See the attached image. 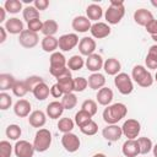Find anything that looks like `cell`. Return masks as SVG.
<instances>
[{"mask_svg":"<svg viewBox=\"0 0 157 157\" xmlns=\"http://www.w3.org/2000/svg\"><path fill=\"white\" fill-rule=\"evenodd\" d=\"M81 109L86 110L87 113H90L93 117V115H96V113L98 110V105H97V102L96 101H93V99H86L81 104Z\"/></svg>","mask_w":157,"mask_h":157,"instance_id":"cell-42","label":"cell"},{"mask_svg":"<svg viewBox=\"0 0 157 157\" xmlns=\"http://www.w3.org/2000/svg\"><path fill=\"white\" fill-rule=\"evenodd\" d=\"M11 105H12V97L6 92H1L0 93V109L7 110Z\"/></svg>","mask_w":157,"mask_h":157,"instance_id":"cell-46","label":"cell"},{"mask_svg":"<svg viewBox=\"0 0 157 157\" xmlns=\"http://www.w3.org/2000/svg\"><path fill=\"white\" fill-rule=\"evenodd\" d=\"M42 28H43V22L39 18H36V20L27 22V29H29L31 32L38 33V32H42Z\"/></svg>","mask_w":157,"mask_h":157,"instance_id":"cell-47","label":"cell"},{"mask_svg":"<svg viewBox=\"0 0 157 157\" xmlns=\"http://www.w3.org/2000/svg\"><path fill=\"white\" fill-rule=\"evenodd\" d=\"M47 123V113L42 110H33L28 117V124L32 128L42 129Z\"/></svg>","mask_w":157,"mask_h":157,"instance_id":"cell-18","label":"cell"},{"mask_svg":"<svg viewBox=\"0 0 157 157\" xmlns=\"http://www.w3.org/2000/svg\"><path fill=\"white\" fill-rule=\"evenodd\" d=\"M152 152H153V156H155V157H157V144H156V145H153Z\"/></svg>","mask_w":157,"mask_h":157,"instance_id":"cell-55","label":"cell"},{"mask_svg":"<svg viewBox=\"0 0 157 157\" xmlns=\"http://www.w3.org/2000/svg\"><path fill=\"white\" fill-rule=\"evenodd\" d=\"M131 78L132 81H135L140 87L147 88L150 86H152L155 78L152 76V74L144 66V65H135L132 67L131 71Z\"/></svg>","mask_w":157,"mask_h":157,"instance_id":"cell-3","label":"cell"},{"mask_svg":"<svg viewBox=\"0 0 157 157\" xmlns=\"http://www.w3.org/2000/svg\"><path fill=\"white\" fill-rule=\"evenodd\" d=\"M22 17H23V20H25V21L29 22V21H32V20L39 18V11H38L33 5H28V6L23 7Z\"/></svg>","mask_w":157,"mask_h":157,"instance_id":"cell-37","label":"cell"},{"mask_svg":"<svg viewBox=\"0 0 157 157\" xmlns=\"http://www.w3.org/2000/svg\"><path fill=\"white\" fill-rule=\"evenodd\" d=\"M153 20V15L150 10L147 9H137L134 12V21L139 25V26H144L146 27L147 23H150Z\"/></svg>","mask_w":157,"mask_h":157,"instance_id":"cell-22","label":"cell"},{"mask_svg":"<svg viewBox=\"0 0 157 157\" xmlns=\"http://www.w3.org/2000/svg\"><path fill=\"white\" fill-rule=\"evenodd\" d=\"M83 66H85V59L82 58V55L76 54V55H72L71 58H69V60H67V67L71 71L81 70Z\"/></svg>","mask_w":157,"mask_h":157,"instance_id":"cell-31","label":"cell"},{"mask_svg":"<svg viewBox=\"0 0 157 157\" xmlns=\"http://www.w3.org/2000/svg\"><path fill=\"white\" fill-rule=\"evenodd\" d=\"M66 66H67V60H66V58L64 56L63 53L55 52V53L50 54V58H49V71L50 70H59V69H63V67H66Z\"/></svg>","mask_w":157,"mask_h":157,"instance_id":"cell-19","label":"cell"},{"mask_svg":"<svg viewBox=\"0 0 157 157\" xmlns=\"http://www.w3.org/2000/svg\"><path fill=\"white\" fill-rule=\"evenodd\" d=\"M88 87L91 90H94V91H98L101 88L104 87L105 85V76L101 72H93L88 76Z\"/></svg>","mask_w":157,"mask_h":157,"instance_id":"cell-24","label":"cell"},{"mask_svg":"<svg viewBox=\"0 0 157 157\" xmlns=\"http://www.w3.org/2000/svg\"><path fill=\"white\" fill-rule=\"evenodd\" d=\"M74 126H75V121H74L71 118H69V117L60 118L59 121H58V129H59V131H61L63 134L72 132Z\"/></svg>","mask_w":157,"mask_h":157,"instance_id":"cell-32","label":"cell"},{"mask_svg":"<svg viewBox=\"0 0 157 157\" xmlns=\"http://www.w3.org/2000/svg\"><path fill=\"white\" fill-rule=\"evenodd\" d=\"M6 136L12 140V141H18V139L21 137V134H22V130L21 128L17 125V124H10L7 128H6Z\"/></svg>","mask_w":157,"mask_h":157,"instance_id":"cell-38","label":"cell"},{"mask_svg":"<svg viewBox=\"0 0 157 157\" xmlns=\"http://www.w3.org/2000/svg\"><path fill=\"white\" fill-rule=\"evenodd\" d=\"M114 85L118 91L124 96H128L134 91L132 78L126 72H119L117 76H114Z\"/></svg>","mask_w":157,"mask_h":157,"instance_id":"cell-5","label":"cell"},{"mask_svg":"<svg viewBox=\"0 0 157 157\" xmlns=\"http://www.w3.org/2000/svg\"><path fill=\"white\" fill-rule=\"evenodd\" d=\"M121 130H123V135L125 137H128V140L137 139L139 134L141 131V124L139 120L130 118L124 121V124L121 125Z\"/></svg>","mask_w":157,"mask_h":157,"instance_id":"cell-6","label":"cell"},{"mask_svg":"<svg viewBox=\"0 0 157 157\" xmlns=\"http://www.w3.org/2000/svg\"><path fill=\"white\" fill-rule=\"evenodd\" d=\"M36 150L33 144L27 140H18L13 146V153L16 157H33Z\"/></svg>","mask_w":157,"mask_h":157,"instance_id":"cell-8","label":"cell"},{"mask_svg":"<svg viewBox=\"0 0 157 157\" xmlns=\"http://www.w3.org/2000/svg\"><path fill=\"white\" fill-rule=\"evenodd\" d=\"M103 70H104L105 74H108L110 76H117L121 70V64L115 58H108V59L104 60Z\"/></svg>","mask_w":157,"mask_h":157,"instance_id":"cell-23","label":"cell"},{"mask_svg":"<svg viewBox=\"0 0 157 157\" xmlns=\"http://www.w3.org/2000/svg\"><path fill=\"white\" fill-rule=\"evenodd\" d=\"M92 157H107L104 153H101V152H98V153H94Z\"/></svg>","mask_w":157,"mask_h":157,"instance_id":"cell-56","label":"cell"},{"mask_svg":"<svg viewBox=\"0 0 157 157\" xmlns=\"http://www.w3.org/2000/svg\"><path fill=\"white\" fill-rule=\"evenodd\" d=\"M145 64L147 66V69L150 70H156L157 69V58L151 55V54H147L146 58H145Z\"/></svg>","mask_w":157,"mask_h":157,"instance_id":"cell-48","label":"cell"},{"mask_svg":"<svg viewBox=\"0 0 157 157\" xmlns=\"http://www.w3.org/2000/svg\"><path fill=\"white\" fill-rule=\"evenodd\" d=\"M91 21L86 17V16H76L72 22H71V27L75 32L77 33H86L91 29Z\"/></svg>","mask_w":157,"mask_h":157,"instance_id":"cell-15","label":"cell"},{"mask_svg":"<svg viewBox=\"0 0 157 157\" xmlns=\"http://www.w3.org/2000/svg\"><path fill=\"white\" fill-rule=\"evenodd\" d=\"M18 43L26 48V49H31V48H34L38 43H39V37H38V33H34V32H31L29 29H25L20 37H18Z\"/></svg>","mask_w":157,"mask_h":157,"instance_id":"cell-10","label":"cell"},{"mask_svg":"<svg viewBox=\"0 0 157 157\" xmlns=\"http://www.w3.org/2000/svg\"><path fill=\"white\" fill-rule=\"evenodd\" d=\"M50 96H53L54 98H61L64 96V93H63V91H61V88L59 87L58 83H54L50 87Z\"/></svg>","mask_w":157,"mask_h":157,"instance_id":"cell-49","label":"cell"},{"mask_svg":"<svg viewBox=\"0 0 157 157\" xmlns=\"http://www.w3.org/2000/svg\"><path fill=\"white\" fill-rule=\"evenodd\" d=\"M121 152L124 157H137L140 155V146L137 140H126L121 146Z\"/></svg>","mask_w":157,"mask_h":157,"instance_id":"cell-16","label":"cell"},{"mask_svg":"<svg viewBox=\"0 0 157 157\" xmlns=\"http://www.w3.org/2000/svg\"><path fill=\"white\" fill-rule=\"evenodd\" d=\"M102 16H103V9L98 4H90L86 7V17L90 21L98 22V20H101Z\"/></svg>","mask_w":157,"mask_h":157,"instance_id":"cell-27","label":"cell"},{"mask_svg":"<svg viewBox=\"0 0 157 157\" xmlns=\"http://www.w3.org/2000/svg\"><path fill=\"white\" fill-rule=\"evenodd\" d=\"M91 120H93V119H92V115H91L90 113H87L86 110H83V109H80V110L75 114V119H74L75 124H76L78 128H81V126L88 124Z\"/></svg>","mask_w":157,"mask_h":157,"instance_id":"cell-33","label":"cell"},{"mask_svg":"<svg viewBox=\"0 0 157 157\" xmlns=\"http://www.w3.org/2000/svg\"><path fill=\"white\" fill-rule=\"evenodd\" d=\"M155 81L157 82V72H156V75H155Z\"/></svg>","mask_w":157,"mask_h":157,"instance_id":"cell-59","label":"cell"},{"mask_svg":"<svg viewBox=\"0 0 157 157\" xmlns=\"http://www.w3.org/2000/svg\"><path fill=\"white\" fill-rule=\"evenodd\" d=\"M146 32L147 33H150L151 36H155V34H157V20H152L150 23H147L146 25Z\"/></svg>","mask_w":157,"mask_h":157,"instance_id":"cell-50","label":"cell"},{"mask_svg":"<svg viewBox=\"0 0 157 157\" xmlns=\"http://www.w3.org/2000/svg\"><path fill=\"white\" fill-rule=\"evenodd\" d=\"M56 83L59 85V87L61 88L64 94L74 92V78L72 77H66L63 80H59V81H56Z\"/></svg>","mask_w":157,"mask_h":157,"instance_id":"cell-40","label":"cell"},{"mask_svg":"<svg viewBox=\"0 0 157 157\" xmlns=\"http://www.w3.org/2000/svg\"><path fill=\"white\" fill-rule=\"evenodd\" d=\"M6 10H5V7L2 6V7H0V23H2V22H6L7 20H6Z\"/></svg>","mask_w":157,"mask_h":157,"instance_id":"cell-53","label":"cell"},{"mask_svg":"<svg viewBox=\"0 0 157 157\" xmlns=\"http://www.w3.org/2000/svg\"><path fill=\"white\" fill-rule=\"evenodd\" d=\"M13 113H15L18 118L29 117V114L32 113V112H31V103H29L27 99H25V98L18 99V101L13 104Z\"/></svg>","mask_w":157,"mask_h":157,"instance_id":"cell-21","label":"cell"},{"mask_svg":"<svg viewBox=\"0 0 157 157\" xmlns=\"http://www.w3.org/2000/svg\"><path fill=\"white\" fill-rule=\"evenodd\" d=\"M96 47H97V43H96V40L92 37H83V38L80 39L78 52H80L81 55L90 56V55L94 54Z\"/></svg>","mask_w":157,"mask_h":157,"instance_id":"cell-13","label":"cell"},{"mask_svg":"<svg viewBox=\"0 0 157 157\" xmlns=\"http://www.w3.org/2000/svg\"><path fill=\"white\" fill-rule=\"evenodd\" d=\"M151 38H152V39H153V40L157 43V34H155V36H151Z\"/></svg>","mask_w":157,"mask_h":157,"instance_id":"cell-58","label":"cell"},{"mask_svg":"<svg viewBox=\"0 0 157 157\" xmlns=\"http://www.w3.org/2000/svg\"><path fill=\"white\" fill-rule=\"evenodd\" d=\"M128 114V108L124 103H113L110 105H108L107 108H104L103 110V120L110 125V124H118L123 118H125Z\"/></svg>","mask_w":157,"mask_h":157,"instance_id":"cell-1","label":"cell"},{"mask_svg":"<svg viewBox=\"0 0 157 157\" xmlns=\"http://www.w3.org/2000/svg\"><path fill=\"white\" fill-rule=\"evenodd\" d=\"M113 98H114V93H113L112 88H109V87H103L97 91L96 99H97V103L101 105H104V107L110 105Z\"/></svg>","mask_w":157,"mask_h":157,"instance_id":"cell-20","label":"cell"},{"mask_svg":"<svg viewBox=\"0 0 157 157\" xmlns=\"http://www.w3.org/2000/svg\"><path fill=\"white\" fill-rule=\"evenodd\" d=\"M102 136L107 140V141H110V142H117L121 139L123 136V130H121V126L117 125V124H110V125H107L105 128H103L102 130Z\"/></svg>","mask_w":157,"mask_h":157,"instance_id":"cell-11","label":"cell"},{"mask_svg":"<svg viewBox=\"0 0 157 157\" xmlns=\"http://www.w3.org/2000/svg\"><path fill=\"white\" fill-rule=\"evenodd\" d=\"M136 140H137L139 146H140V155H147L152 151L153 144H152V140L150 137L142 136V137H137Z\"/></svg>","mask_w":157,"mask_h":157,"instance_id":"cell-35","label":"cell"},{"mask_svg":"<svg viewBox=\"0 0 157 157\" xmlns=\"http://www.w3.org/2000/svg\"><path fill=\"white\" fill-rule=\"evenodd\" d=\"M80 131H81L83 135L93 136V135H96L97 131H98V124H97L94 120H91L88 124L81 126V128H80Z\"/></svg>","mask_w":157,"mask_h":157,"instance_id":"cell-41","label":"cell"},{"mask_svg":"<svg viewBox=\"0 0 157 157\" xmlns=\"http://www.w3.org/2000/svg\"><path fill=\"white\" fill-rule=\"evenodd\" d=\"M25 82H26V86H27L28 91H29V92H33V90L36 88V86H38L39 83L44 82V80H43L40 76L33 75V76H28V77L25 80Z\"/></svg>","mask_w":157,"mask_h":157,"instance_id":"cell-43","label":"cell"},{"mask_svg":"<svg viewBox=\"0 0 157 157\" xmlns=\"http://www.w3.org/2000/svg\"><path fill=\"white\" fill-rule=\"evenodd\" d=\"M151 5L157 9V0H151Z\"/></svg>","mask_w":157,"mask_h":157,"instance_id":"cell-57","label":"cell"},{"mask_svg":"<svg viewBox=\"0 0 157 157\" xmlns=\"http://www.w3.org/2000/svg\"><path fill=\"white\" fill-rule=\"evenodd\" d=\"M16 83L15 77L11 74H0V90L1 92H5L7 90H12L13 85Z\"/></svg>","mask_w":157,"mask_h":157,"instance_id":"cell-29","label":"cell"},{"mask_svg":"<svg viewBox=\"0 0 157 157\" xmlns=\"http://www.w3.org/2000/svg\"><path fill=\"white\" fill-rule=\"evenodd\" d=\"M5 29L7 31V33L10 34H21L23 31H25V26H23V22L22 20L17 18V17H11L9 18L5 25H4Z\"/></svg>","mask_w":157,"mask_h":157,"instance_id":"cell-17","label":"cell"},{"mask_svg":"<svg viewBox=\"0 0 157 157\" xmlns=\"http://www.w3.org/2000/svg\"><path fill=\"white\" fill-rule=\"evenodd\" d=\"M32 93H33V96H34V98L37 101H44V99H47L49 97L50 88H49V86L45 82H42L38 86H36V88L33 90Z\"/></svg>","mask_w":157,"mask_h":157,"instance_id":"cell-28","label":"cell"},{"mask_svg":"<svg viewBox=\"0 0 157 157\" xmlns=\"http://www.w3.org/2000/svg\"><path fill=\"white\" fill-rule=\"evenodd\" d=\"M147 54H151V55H153V56L157 58V44L151 45L150 49H148V53H147Z\"/></svg>","mask_w":157,"mask_h":157,"instance_id":"cell-54","label":"cell"},{"mask_svg":"<svg viewBox=\"0 0 157 157\" xmlns=\"http://www.w3.org/2000/svg\"><path fill=\"white\" fill-rule=\"evenodd\" d=\"M7 37V31L5 29L4 26H0V43H4Z\"/></svg>","mask_w":157,"mask_h":157,"instance_id":"cell-52","label":"cell"},{"mask_svg":"<svg viewBox=\"0 0 157 157\" xmlns=\"http://www.w3.org/2000/svg\"><path fill=\"white\" fill-rule=\"evenodd\" d=\"M50 145H52V132L45 128L38 129L33 140L34 150L37 152H45L49 150Z\"/></svg>","mask_w":157,"mask_h":157,"instance_id":"cell-4","label":"cell"},{"mask_svg":"<svg viewBox=\"0 0 157 157\" xmlns=\"http://www.w3.org/2000/svg\"><path fill=\"white\" fill-rule=\"evenodd\" d=\"M28 92H29V91H28V88H27V86H26L25 80H23V81H16V83H15L13 87H12V93H13L16 97H18V98L25 97Z\"/></svg>","mask_w":157,"mask_h":157,"instance_id":"cell-39","label":"cell"},{"mask_svg":"<svg viewBox=\"0 0 157 157\" xmlns=\"http://www.w3.org/2000/svg\"><path fill=\"white\" fill-rule=\"evenodd\" d=\"M64 110H65V109H64L61 102H59V101H53V102H50V103L47 105L45 113H47V115H48L50 119H59V118L63 115Z\"/></svg>","mask_w":157,"mask_h":157,"instance_id":"cell-25","label":"cell"},{"mask_svg":"<svg viewBox=\"0 0 157 157\" xmlns=\"http://www.w3.org/2000/svg\"><path fill=\"white\" fill-rule=\"evenodd\" d=\"M33 6L38 11H43V10H47V7L49 6V1L48 0H34L33 1Z\"/></svg>","mask_w":157,"mask_h":157,"instance_id":"cell-51","label":"cell"},{"mask_svg":"<svg viewBox=\"0 0 157 157\" xmlns=\"http://www.w3.org/2000/svg\"><path fill=\"white\" fill-rule=\"evenodd\" d=\"M125 15V6L123 0H110L108 9L104 12V18L108 25H118Z\"/></svg>","mask_w":157,"mask_h":157,"instance_id":"cell-2","label":"cell"},{"mask_svg":"<svg viewBox=\"0 0 157 157\" xmlns=\"http://www.w3.org/2000/svg\"><path fill=\"white\" fill-rule=\"evenodd\" d=\"M59 29V25L55 20H47L43 22V28H42V33L44 34V37L48 36H54Z\"/></svg>","mask_w":157,"mask_h":157,"instance_id":"cell-30","label":"cell"},{"mask_svg":"<svg viewBox=\"0 0 157 157\" xmlns=\"http://www.w3.org/2000/svg\"><path fill=\"white\" fill-rule=\"evenodd\" d=\"M61 145L66 152L74 153V152L78 151V148L81 146V141L76 134L66 132V134H63V136H61Z\"/></svg>","mask_w":157,"mask_h":157,"instance_id":"cell-7","label":"cell"},{"mask_svg":"<svg viewBox=\"0 0 157 157\" xmlns=\"http://www.w3.org/2000/svg\"><path fill=\"white\" fill-rule=\"evenodd\" d=\"M103 64H104V60L102 58L101 54H92L90 56H87V59L85 60V66L88 71H91L92 74L93 72H99L101 69H103Z\"/></svg>","mask_w":157,"mask_h":157,"instance_id":"cell-14","label":"cell"},{"mask_svg":"<svg viewBox=\"0 0 157 157\" xmlns=\"http://www.w3.org/2000/svg\"><path fill=\"white\" fill-rule=\"evenodd\" d=\"M90 32H91L92 38L103 39V38H105V37H108V36L110 34L112 29H110V27H109L108 23H105V22H99V21H98V22L92 23Z\"/></svg>","mask_w":157,"mask_h":157,"instance_id":"cell-12","label":"cell"},{"mask_svg":"<svg viewBox=\"0 0 157 157\" xmlns=\"http://www.w3.org/2000/svg\"><path fill=\"white\" fill-rule=\"evenodd\" d=\"M58 39H59V49L61 52H70L80 43L78 36L76 33H66L60 36Z\"/></svg>","mask_w":157,"mask_h":157,"instance_id":"cell-9","label":"cell"},{"mask_svg":"<svg viewBox=\"0 0 157 157\" xmlns=\"http://www.w3.org/2000/svg\"><path fill=\"white\" fill-rule=\"evenodd\" d=\"M40 47L45 53H55L56 49L59 48V39L55 38L54 36H48L44 37L40 42Z\"/></svg>","mask_w":157,"mask_h":157,"instance_id":"cell-26","label":"cell"},{"mask_svg":"<svg viewBox=\"0 0 157 157\" xmlns=\"http://www.w3.org/2000/svg\"><path fill=\"white\" fill-rule=\"evenodd\" d=\"M4 7L9 13H18L20 11H23L22 1L20 0H6L4 2Z\"/></svg>","mask_w":157,"mask_h":157,"instance_id":"cell-36","label":"cell"},{"mask_svg":"<svg viewBox=\"0 0 157 157\" xmlns=\"http://www.w3.org/2000/svg\"><path fill=\"white\" fill-rule=\"evenodd\" d=\"M88 86V80L80 76L74 78V92H83Z\"/></svg>","mask_w":157,"mask_h":157,"instance_id":"cell-44","label":"cell"},{"mask_svg":"<svg viewBox=\"0 0 157 157\" xmlns=\"http://www.w3.org/2000/svg\"><path fill=\"white\" fill-rule=\"evenodd\" d=\"M60 102H61L64 109L70 110V109H72V108L76 107V104H77V97H76V94H75L74 92L66 93V94H64V96L61 97V101H60Z\"/></svg>","mask_w":157,"mask_h":157,"instance_id":"cell-34","label":"cell"},{"mask_svg":"<svg viewBox=\"0 0 157 157\" xmlns=\"http://www.w3.org/2000/svg\"><path fill=\"white\" fill-rule=\"evenodd\" d=\"M13 151V146L10 144V141L2 140L0 141V156L1 157H11Z\"/></svg>","mask_w":157,"mask_h":157,"instance_id":"cell-45","label":"cell"}]
</instances>
